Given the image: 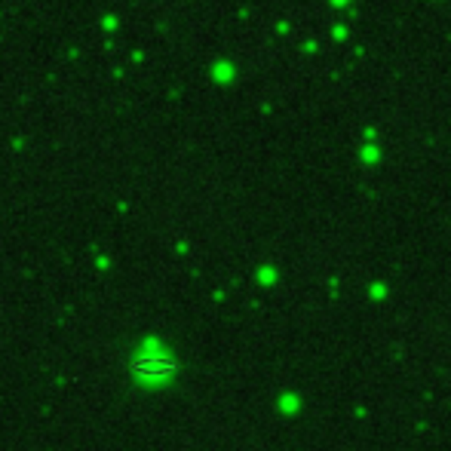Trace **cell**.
<instances>
[{
  "instance_id": "1",
  "label": "cell",
  "mask_w": 451,
  "mask_h": 451,
  "mask_svg": "<svg viewBox=\"0 0 451 451\" xmlns=\"http://www.w3.org/2000/svg\"><path fill=\"white\" fill-rule=\"evenodd\" d=\"M132 372L141 381H163L175 372V362L169 357H139L132 362Z\"/></svg>"
}]
</instances>
